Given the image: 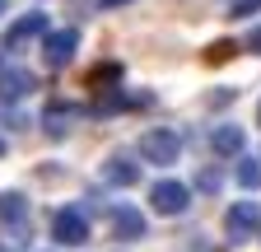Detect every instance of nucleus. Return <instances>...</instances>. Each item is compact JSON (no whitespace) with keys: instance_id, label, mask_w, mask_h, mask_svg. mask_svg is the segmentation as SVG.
Masks as SVG:
<instances>
[{"instance_id":"obj_5","label":"nucleus","mask_w":261,"mask_h":252,"mask_svg":"<svg viewBox=\"0 0 261 252\" xmlns=\"http://www.w3.org/2000/svg\"><path fill=\"white\" fill-rule=\"evenodd\" d=\"M42 33H47V14H42V10H28L10 33H5V42H0V47H5V52H23L28 42H38Z\"/></svg>"},{"instance_id":"obj_4","label":"nucleus","mask_w":261,"mask_h":252,"mask_svg":"<svg viewBox=\"0 0 261 252\" xmlns=\"http://www.w3.org/2000/svg\"><path fill=\"white\" fill-rule=\"evenodd\" d=\"M51 238H56L61 247H80V243H89V219H84L75 206L56 210V219H51Z\"/></svg>"},{"instance_id":"obj_6","label":"nucleus","mask_w":261,"mask_h":252,"mask_svg":"<svg viewBox=\"0 0 261 252\" xmlns=\"http://www.w3.org/2000/svg\"><path fill=\"white\" fill-rule=\"evenodd\" d=\"M224 229H228V238H233V243L252 238V234L261 229V206H256V201H238L233 210H228V219H224Z\"/></svg>"},{"instance_id":"obj_13","label":"nucleus","mask_w":261,"mask_h":252,"mask_svg":"<svg viewBox=\"0 0 261 252\" xmlns=\"http://www.w3.org/2000/svg\"><path fill=\"white\" fill-rule=\"evenodd\" d=\"M238 182L247 187V192H252V187H261V159H256V154L238 164Z\"/></svg>"},{"instance_id":"obj_18","label":"nucleus","mask_w":261,"mask_h":252,"mask_svg":"<svg viewBox=\"0 0 261 252\" xmlns=\"http://www.w3.org/2000/svg\"><path fill=\"white\" fill-rule=\"evenodd\" d=\"M5 5H10V0H0V14H5Z\"/></svg>"},{"instance_id":"obj_19","label":"nucleus","mask_w":261,"mask_h":252,"mask_svg":"<svg viewBox=\"0 0 261 252\" xmlns=\"http://www.w3.org/2000/svg\"><path fill=\"white\" fill-rule=\"evenodd\" d=\"M0 154H5V140H0Z\"/></svg>"},{"instance_id":"obj_8","label":"nucleus","mask_w":261,"mask_h":252,"mask_svg":"<svg viewBox=\"0 0 261 252\" xmlns=\"http://www.w3.org/2000/svg\"><path fill=\"white\" fill-rule=\"evenodd\" d=\"M243 145H247V136H243V126H233V121H224V126H215V131H210L215 159H238Z\"/></svg>"},{"instance_id":"obj_20","label":"nucleus","mask_w":261,"mask_h":252,"mask_svg":"<svg viewBox=\"0 0 261 252\" xmlns=\"http://www.w3.org/2000/svg\"><path fill=\"white\" fill-rule=\"evenodd\" d=\"M256 121H261V108H256Z\"/></svg>"},{"instance_id":"obj_11","label":"nucleus","mask_w":261,"mask_h":252,"mask_svg":"<svg viewBox=\"0 0 261 252\" xmlns=\"http://www.w3.org/2000/svg\"><path fill=\"white\" fill-rule=\"evenodd\" d=\"M75 117H80V108L75 103H51L47 108V136H65V131H70V126H75Z\"/></svg>"},{"instance_id":"obj_14","label":"nucleus","mask_w":261,"mask_h":252,"mask_svg":"<svg viewBox=\"0 0 261 252\" xmlns=\"http://www.w3.org/2000/svg\"><path fill=\"white\" fill-rule=\"evenodd\" d=\"M252 10H261V0H233V10H228V14H233V19H247Z\"/></svg>"},{"instance_id":"obj_9","label":"nucleus","mask_w":261,"mask_h":252,"mask_svg":"<svg viewBox=\"0 0 261 252\" xmlns=\"http://www.w3.org/2000/svg\"><path fill=\"white\" fill-rule=\"evenodd\" d=\"M33 89H38V80H33L28 70H5V66H0V98H5V103L28 98Z\"/></svg>"},{"instance_id":"obj_12","label":"nucleus","mask_w":261,"mask_h":252,"mask_svg":"<svg viewBox=\"0 0 261 252\" xmlns=\"http://www.w3.org/2000/svg\"><path fill=\"white\" fill-rule=\"evenodd\" d=\"M0 219H5V224H23V219H28V196L0 192Z\"/></svg>"},{"instance_id":"obj_16","label":"nucleus","mask_w":261,"mask_h":252,"mask_svg":"<svg viewBox=\"0 0 261 252\" xmlns=\"http://www.w3.org/2000/svg\"><path fill=\"white\" fill-rule=\"evenodd\" d=\"M247 52H256V56H261V28H252V33H247Z\"/></svg>"},{"instance_id":"obj_15","label":"nucleus","mask_w":261,"mask_h":252,"mask_svg":"<svg viewBox=\"0 0 261 252\" xmlns=\"http://www.w3.org/2000/svg\"><path fill=\"white\" fill-rule=\"evenodd\" d=\"M201 187H205V192H215V187H219V173H215V168H205V173H201Z\"/></svg>"},{"instance_id":"obj_1","label":"nucleus","mask_w":261,"mask_h":252,"mask_svg":"<svg viewBox=\"0 0 261 252\" xmlns=\"http://www.w3.org/2000/svg\"><path fill=\"white\" fill-rule=\"evenodd\" d=\"M136 154H140L145 164L168 168V164L182 159V136L168 131V126H149V131H140V140H136Z\"/></svg>"},{"instance_id":"obj_10","label":"nucleus","mask_w":261,"mask_h":252,"mask_svg":"<svg viewBox=\"0 0 261 252\" xmlns=\"http://www.w3.org/2000/svg\"><path fill=\"white\" fill-rule=\"evenodd\" d=\"M103 182H112V187H130V182H140V164L136 159H103Z\"/></svg>"},{"instance_id":"obj_3","label":"nucleus","mask_w":261,"mask_h":252,"mask_svg":"<svg viewBox=\"0 0 261 252\" xmlns=\"http://www.w3.org/2000/svg\"><path fill=\"white\" fill-rule=\"evenodd\" d=\"M75 52H80V33H75V28H56V33H42V61H47L51 70L70 66Z\"/></svg>"},{"instance_id":"obj_2","label":"nucleus","mask_w":261,"mask_h":252,"mask_svg":"<svg viewBox=\"0 0 261 252\" xmlns=\"http://www.w3.org/2000/svg\"><path fill=\"white\" fill-rule=\"evenodd\" d=\"M149 206H154L159 215H187V206H191V187H187V182H173V178H163V182L149 187Z\"/></svg>"},{"instance_id":"obj_17","label":"nucleus","mask_w":261,"mask_h":252,"mask_svg":"<svg viewBox=\"0 0 261 252\" xmlns=\"http://www.w3.org/2000/svg\"><path fill=\"white\" fill-rule=\"evenodd\" d=\"M121 5H130V0H98V10H121Z\"/></svg>"},{"instance_id":"obj_7","label":"nucleus","mask_w":261,"mask_h":252,"mask_svg":"<svg viewBox=\"0 0 261 252\" xmlns=\"http://www.w3.org/2000/svg\"><path fill=\"white\" fill-rule=\"evenodd\" d=\"M108 219H112V234H117V238H126V243H136V238H145V234H149L145 215H140L136 206H112V210H108Z\"/></svg>"}]
</instances>
